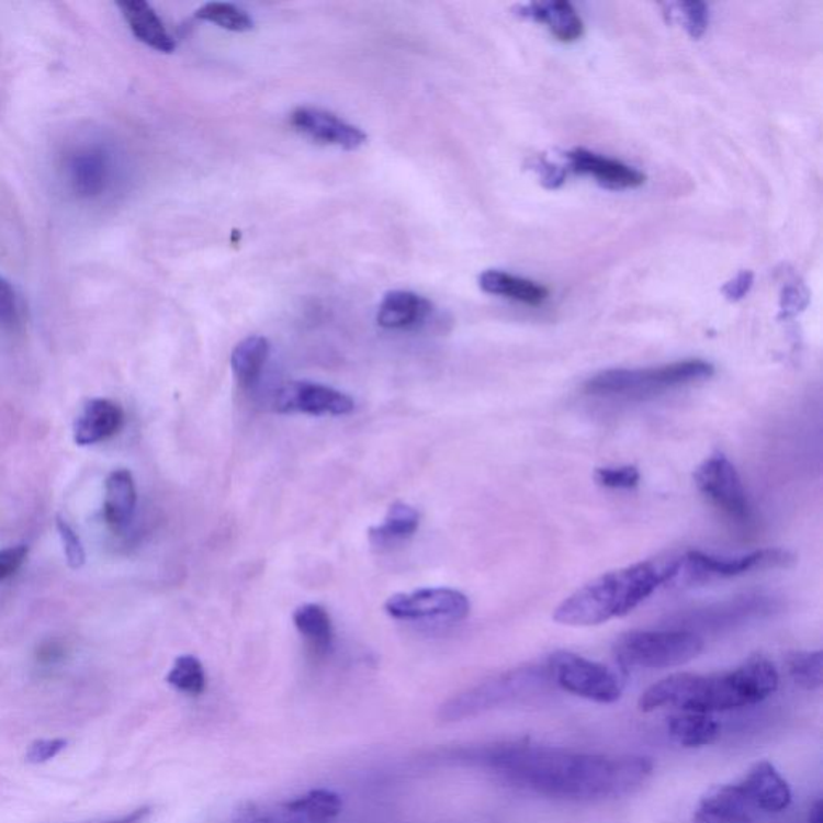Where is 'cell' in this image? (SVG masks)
I'll return each instance as SVG.
<instances>
[{
    "label": "cell",
    "mask_w": 823,
    "mask_h": 823,
    "mask_svg": "<svg viewBox=\"0 0 823 823\" xmlns=\"http://www.w3.org/2000/svg\"><path fill=\"white\" fill-rule=\"evenodd\" d=\"M460 759L493 770L521 790L552 800L576 802L628 797L641 790L653 774L649 757L590 755L529 743L469 749Z\"/></svg>",
    "instance_id": "1"
},
{
    "label": "cell",
    "mask_w": 823,
    "mask_h": 823,
    "mask_svg": "<svg viewBox=\"0 0 823 823\" xmlns=\"http://www.w3.org/2000/svg\"><path fill=\"white\" fill-rule=\"evenodd\" d=\"M778 687V673L773 662L757 655L735 669L719 674H674L649 688L639 700L643 712L659 708L680 711H731L769 698Z\"/></svg>",
    "instance_id": "2"
},
{
    "label": "cell",
    "mask_w": 823,
    "mask_h": 823,
    "mask_svg": "<svg viewBox=\"0 0 823 823\" xmlns=\"http://www.w3.org/2000/svg\"><path fill=\"white\" fill-rule=\"evenodd\" d=\"M676 559L642 562L604 574L570 595L553 613L560 624L573 628L604 624L634 611L663 584H673Z\"/></svg>",
    "instance_id": "3"
},
{
    "label": "cell",
    "mask_w": 823,
    "mask_h": 823,
    "mask_svg": "<svg viewBox=\"0 0 823 823\" xmlns=\"http://www.w3.org/2000/svg\"><path fill=\"white\" fill-rule=\"evenodd\" d=\"M787 780L769 763L760 760L733 783L708 791L695 809L694 823H755L790 805Z\"/></svg>",
    "instance_id": "4"
},
{
    "label": "cell",
    "mask_w": 823,
    "mask_h": 823,
    "mask_svg": "<svg viewBox=\"0 0 823 823\" xmlns=\"http://www.w3.org/2000/svg\"><path fill=\"white\" fill-rule=\"evenodd\" d=\"M714 367L700 359L674 362L652 369L605 370L587 380L584 391L593 396L649 399L666 391L711 379Z\"/></svg>",
    "instance_id": "5"
},
{
    "label": "cell",
    "mask_w": 823,
    "mask_h": 823,
    "mask_svg": "<svg viewBox=\"0 0 823 823\" xmlns=\"http://www.w3.org/2000/svg\"><path fill=\"white\" fill-rule=\"evenodd\" d=\"M548 683H552L549 669L528 667L510 670L455 695L439 708L438 718L446 724L476 718L493 709L534 697L548 687Z\"/></svg>",
    "instance_id": "6"
},
{
    "label": "cell",
    "mask_w": 823,
    "mask_h": 823,
    "mask_svg": "<svg viewBox=\"0 0 823 823\" xmlns=\"http://www.w3.org/2000/svg\"><path fill=\"white\" fill-rule=\"evenodd\" d=\"M703 639L690 631H629L613 643V655L628 669H664L698 658Z\"/></svg>",
    "instance_id": "7"
},
{
    "label": "cell",
    "mask_w": 823,
    "mask_h": 823,
    "mask_svg": "<svg viewBox=\"0 0 823 823\" xmlns=\"http://www.w3.org/2000/svg\"><path fill=\"white\" fill-rule=\"evenodd\" d=\"M794 562L787 550L764 549L740 556H714L708 553H684L676 559V577L673 583L704 584L714 579H729L756 570L783 568Z\"/></svg>",
    "instance_id": "8"
},
{
    "label": "cell",
    "mask_w": 823,
    "mask_h": 823,
    "mask_svg": "<svg viewBox=\"0 0 823 823\" xmlns=\"http://www.w3.org/2000/svg\"><path fill=\"white\" fill-rule=\"evenodd\" d=\"M550 680L576 697L610 704L621 698L622 680L604 664L590 662L572 652H556L549 658Z\"/></svg>",
    "instance_id": "9"
},
{
    "label": "cell",
    "mask_w": 823,
    "mask_h": 823,
    "mask_svg": "<svg viewBox=\"0 0 823 823\" xmlns=\"http://www.w3.org/2000/svg\"><path fill=\"white\" fill-rule=\"evenodd\" d=\"M695 484L704 497L740 525L752 521V507L742 478L731 460L722 454L711 455L695 472Z\"/></svg>",
    "instance_id": "10"
},
{
    "label": "cell",
    "mask_w": 823,
    "mask_h": 823,
    "mask_svg": "<svg viewBox=\"0 0 823 823\" xmlns=\"http://www.w3.org/2000/svg\"><path fill=\"white\" fill-rule=\"evenodd\" d=\"M385 611L403 621H463L470 613V601L465 594L446 587L396 594L388 598Z\"/></svg>",
    "instance_id": "11"
},
{
    "label": "cell",
    "mask_w": 823,
    "mask_h": 823,
    "mask_svg": "<svg viewBox=\"0 0 823 823\" xmlns=\"http://www.w3.org/2000/svg\"><path fill=\"white\" fill-rule=\"evenodd\" d=\"M275 410L280 414L348 415L354 410L351 396L330 386L313 382H290L277 391Z\"/></svg>",
    "instance_id": "12"
},
{
    "label": "cell",
    "mask_w": 823,
    "mask_h": 823,
    "mask_svg": "<svg viewBox=\"0 0 823 823\" xmlns=\"http://www.w3.org/2000/svg\"><path fill=\"white\" fill-rule=\"evenodd\" d=\"M343 801L331 790H313L295 800L248 815L238 823H330L340 815Z\"/></svg>",
    "instance_id": "13"
},
{
    "label": "cell",
    "mask_w": 823,
    "mask_h": 823,
    "mask_svg": "<svg viewBox=\"0 0 823 823\" xmlns=\"http://www.w3.org/2000/svg\"><path fill=\"white\" fill-rule=\"evenodd\" d=\"M290 123L297 133L320 142V144L334 145V147H340L343 150H358L367 142V136L361 127L346 123L345 120L327 112V110L301 106L292 113Z\"/></svg>",
    "instance_id": "14"
},
{
    "label": "cell",
    "mask_w": 823,
    "mask_h": 823,
    "mask_svg": "<svg viewBox=\"0 0 823 823\" xmlns=\"http://www.w3.org/2000/svg\"><path fill=\"white\" fill-rule=\"evenodd\" d=\"M570 166L577 174L593 176L610 189H638L645 183V174L624 162L601 157L594 151L576 148L568 154Z\"/></svg>",
    "instance_id": "15"
},
{
    "label": "cell",
    "mask_w": 823,
    "mask_h": 823,
    "mask_svg": "<svg viewBox=\"0 0 823 823\" xmlns=\"http://www.w3.org/2000/svg\"><path fill=\"white\" fill-rule=\"evenodd\" d=\"M435 307L430 300L406 290L386 293L380 303L376 322L386 330H412L430 319Z\"/></svg>",
    "instance_id": "16"
},
{
    "label": "cell",
    "mask_w": 823,
    "mask_h": 823,
    "mask_svg": "<svg viewBox=\"0 0 823 823\" xmlns=\"http://www.w3.org/2000/svg\"><path fill=\"white\" fill-rule=\"evenodd\" d=\"M124 424V412L110 399H92L82 407L75 421V441L91 446L112 438Z\"/></svg>",
    "instance_id": "17"
},
{
    "label": "cell",
    "mask_w": 823,
    "mask_h": 823,
    "mask_svg": "<svg viewBox=\"0 0 823 823\" xmlns=\"http://www.w3.org/2000/svg\"><path fill=\"white\" fill-rule=\"evenodd\" d=\"M124 20L129 24V30L145 46L171 54L176 50L174 37L166 30L165 23L157 15L150 3L144 0H124L117 3Z\"/></svg>",
    "instance_id": "18"
},
{
    "label": "cell",
    "mask_w": 823,
    "mask_h": 823,
    "mask_svg": "<svg viewBox=\"0 0 823 823\" xmlns=\"http://www.w3.org/2000/svg\"><path fill=\"white\" fill-rule=\"evenodd\" d=\"M137 491L129 470H115L110 473L105 484L103 515L113 531H121L129 525L136 510Z\"/></svg>",
    "instance_id": "19"
},
{
    "label": "cell",
    "mask_w": 823,
    "mask_h": 823,
    "mask_svg": "<svg viewBox=\"0 0 823 823\" xmlns=\"http://www.w3.org/2000/svg\"><path fill=\"white\" fill-rule=\"evenodd\" d=\"M525 13L535 22L548 24L550 33L562 43H574L584 34V23L576 10L565 0L548 3H532L525 7Z\"/></svg>",
    "instance_id": "20"
},
{
    "label": "cell",
    "mask_w": 823,
    "mask_h": 823,
    "mask_svg": "<svg viewBox=\"0 0 823 823\" xmlns=\"http://www.w3.org/2000/svg\"><path fill=\"white\" fill-rule=\"evenodd\" d=\"M480 286L489 295L507 297L528 306H541L549 297V290L544 285L503 271L483 272L480 275Z\"/></svg>",
    "instance_id": "21"
},
{
    "label": "cell",
    "mask_w": 823,
    "mask_h": 823,
    "mask_svg": "<svg viewBox=\"0 0 823 823\" xmlns=\"http://www.w3.org/2000/svg\"><path fill=\"white\" fill-rule=\"evenodd\" d=\"M667 731L679 745L686 748H701L712 745L718 740L721 728L712 714L683 711L669 719Z\"/></svg>",
    "instance_id": "22"
},
{
    "label": "cell",
    "mask_w": 823,
    "mask_h": 823,
    "mask_svg": "<svg viewBox=\"0 0 823 823\" xmlns=\"http://www.w3.org/2000/svg\"><path fill=\"white\" fill-rule=\"evenodd\" d=\"M271 354L268 338L252 335L235 346L232 351L230 365L240 385L251 386L258 382L262 369Z\"/></svg>",
    "instance_id": "23"
},
{
    "label": "cell",
    "mask_w": 823,
    "mask_h": 823,
    "mask_svg": "<svg viewBox=\"0 0 823 823\" xmlns=\"http://www.w3.org/2000/svg\"><path fill=\"white\" fill-rule=\"evenodd\" d=\"M293 622L317 655L330 652L334 645V624L324 607L317 604L303 605L293 615Z\"/></svg>",
    "instance_id": "24"
},
{
    "label": "cell",
    "mask_w": 823,
    "mask_h": 823,
    "mask_svg": "<svg viewBox=\"0 0 823 823\" xmlns=\"http://www.w3.org/2000/svg\"><path fill=\"white\" fill-rule=\"evenodd\" d=\"M110 162L105 154L88 150L72 160L71 179L76 192L82 195H99L109 182Z\"/></svg>",
    "instance_id": "25"
},
{
    "label": "cell",
    "mask_w": 823,
    "mask_h": 823,
    "mask_svg": "<svg viewBox=\"0 0 823 823\" xmlns=\"http://www.w3.org/2000/svg\"><path fill=\"white\" fill-rule=\"evenodd\" d=\"M418 525H420L418 511L410 505L396 503L391 505L385 523L370 529V539L376 545L406 541L417 532Z\"/></svg>",
    "instance_id": "26"
},
{
    "label": "cell",
    "mask_w": 823,
    "mask_h": 823,
    "mask_svg": "<svg viewBox=\"0 0 823 823\" xmlns=\"http://www.w3.org/2000/svg\"><path fill=\"white\" fill-rule=\"evenodd\" d=\"M166 680L176 690L193 695V697L202 695L206 688V674L205 669H203V664L192 655L179 656L174 662V666L169 670Z\"/></svg>",
    "instance_id": "27"
},
{
    "label": "cell",
    "mask_w": 823,
    "mask_h": 823,
    "mask_svg": "<svg viewBox=\"0 0 823 823\" xmlns=\"http://www.w3.org/2000/svg\"><path fill=\"white\" fill-rule=\"evenodd\" d=\"M196 16L203 22L214 23L234 33H245L252 30L255 22L248 12L234 3L210 2L199 9Z\"/></svg>",
    "instance_id": "28"
},
{
    "label": "cell",
    "mask_w": 823,
    "mask_h": 823,
    "mask_svg": "<svg viewBox=\"0 0 823 823\" xmlns=\"http://www.w3.org/2000/svg\"><path fill=\"white\" fill-rule=\"evenodd\" d=\"M788 673L805 690L822 687V652H797L788 658Z\"/></svg>",
    "instance_id": "29"
},
{
    "label": "cell",
    "mask_w": 823,
    "mask_h": 823,
    "mask_svg": "<svg viewBox=\"0 0 823 823\" xmlns=\"http://www.w3.org/2000/svg\"><path fill=\"white\" fill-rule=\"evenodd\" d=\"M595 480L608 489H634L641 481L638 466H604L595 472Z\"/></svg>",
    "instance_id": "30"
},
{
    "label": "cell",
    "mask_w": 823,
    "mask_h": 823,
    "mask_svg": "<svg viewBox=\"0 0 823 823\" xmlns=\"http://www.w3.org/2000/svg\"><path fill=\"white\" fill-rule=\"evenodd\" d=\"M57 529L60 532L61 542H64L65 555H67L68 565L72 570L81 568L86 562V552L82 548L81 539L76 534L75 529L69 527L64 518L58 517Z\"/></svg>",
    "instance_id": "31"
},
{
    "label": "cell",
    "mask_w": 823,
    "mask_h": 823,
    "mask_svg": "<svg viewBox=\"0 0 823 823\" xmlns=\"http://www.w3.org/2000/svg\"><path fill=\"white\" fill-rule=\"evenodd\" d=\"M20 317V301L9 280L0 277V327H12Z\"/></svg>",
    "instance_id": "32"
},
{
    "label": "cell",
    "mask_w": 823,
    "mask_h": 823,
    "mask_svg": "<svg viewBox=\"0 0 823 823\" xmlns=\"http://www.w3.org/2000/svg\"><path fill=\"white\" fill-rule=\"evenodd\" d=\"M683 15L686 16V30L694 40L703 36L709 23V10L707 3L687 2L680 3Z\"/></svg>",
    "instance_id": "33"
},
{
    "label": "cell",
    "mask_w": 823,
    "mask_h": 823,
    "mask_svg": "<svg viewBox=\"0 0 823 823\" xmlns=\"http://www.w3.org/2000/svg\"><path fill=\"white\" fill-rule=\"evenodd\" d=\"M68 742L64 739L37 740L30 746L26 753V760L30 764H44L54 759L67 748Z\"/></svg>",
    "instance_id": "34"
},
{
    "label": "cell",
    "mask_w": 823,
    "mask_h": 823,
    "mask_svg": "<svg viewBox=\"0 0 823 823\" xmlns=\"http://www.w3.org/2000/svg\"><path fill=\"white\" fill-rule=\"evenodd\" d=\"M27 556L26 545L0 550V583L13 576L24 563Z\"/></svg>",
    "instance_id": "35"
},
{
    "label": "cell",
    "mask_w": 823,
    "mask_h": 823,
    "mask_svg": "<svg viewBox=\"0 0 823 823\" xmlns=\"http://www.w3.org/2000/svg\"><path fill=\"white\" fill-rule=\"evenodd\" d=\"M753 280H755V275H753L752 272H740L732 282H729L728 285L722 289V292H724V295L731 301L742 300V297L748 295L749 290H752Z\"/></svg>",
    "instance_id": "36"
},
{
    "label": "cell",
    "mask_w": 823,
    "mask_h": 823,
    "mask_svg": "<svg viewBox=\"0 0 823 823\" xmlns=\"http://www.w3.org/2000/svg\"><path fill=\"white\" fill-rule=\"evenodd\" d=\"M808 823H823V802L818 800L809 809Z\"/></svg>",
    "instance_id": "37"
}]
</instances>
